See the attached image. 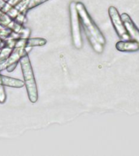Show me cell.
Here are the masks:
<instances>
[{
    "instance_id": "obj_1",
    "label": "cell",
    "mask_w": 139,
    "mask_h": 156,
    "mask_svg": "<svg viewBox=\"0 0 139 156\" xmlns=\"http://www.w3.org/2000/svg\"><path fill=\"white\" fill-rule=\"evenodd\" d=\"M76 7L80 18V25L85 31L86 37L91 44L93 49L97 53L101 54L103 51V46L106 43L104 36L90 17L85 5L82 2H77Z\"/></svg>"
},
{
    "instance_id": "obj_2",
    "label": "cell",
    "mask_w": 139,
    "mask_h": 156,
    "mask_svg": "<svg viewBox=\"0 0 139 156\" xmlns=\"http://www.w3.org/2000/svg\"><path fill=\"white\" fill-rule=\"evenodd\" d=\"M19 63L21 67L24 86L26 88L29 101L32 103H36L38 100V90H37V86L33 67H32L31 62L29 59V54H26L25 55L23 56L20 58Z\"/></svg>"
},
{
    "instance_id": "obj_3",
    "label": "cell",
    "mask_w": 139,
    "mask_h": 156,
    "mask_svg": "<svg viewBox=\"0 0 139 156\" xmlns=\"http://www.w3.org/2000/svg\"><path fill=\"white\" fill-rule=\"evenodd\" d=\"M77 2L72 1L69 4V15H70L71 24V35L73 40V46L77 49H80L82 47V37L80 32V22L79 15H78L77 7Z\"/></svg>"
},
{
    "instance_id": "obj_4",
    "label": "cell",
    "mask_w": 139,
    "mask_h": 156,
    "mask_svg": "<svg viewBox=\"0 0 139 156\" xmlns=\"http://www.w3.org/2000/svg\"><path fill=\"white\" fill-rule=\"evenodd\" d=\"M0 23L7 29L19 34L21 36V38H26L30 36L31 30L28 27L24 26V24L17 23L12 17H10L8 15L2 12L1 9H0Z\"/></svg>"
},
{
    "instance_id": "obj_5",
    "label": "cell",
    "mask_w": 139,
    "mask_h": 156,
    "mask_svg": "<svg viewBox=\"0 0 139 156\" xmlns=\"http://www.w3.org/2000/svg\"><path fill=\"white\" fill-rule=\"evenodd\" d=\"M108 14H109L110 19L112 23V25L114 27L115 30L118 34V36L122 40H130L129 34L127 33L125 27L124 25L123 20H122L120 15L118 12L117 9L113 6H111L108 8Z\"/></svg>"
},
{
    "instance_id": "obj_6",
    "label": "cell",
    "mask_w": 139,
    "mask_h": 156,
    "mask_svg": "<svg viewBox=\"0 0 139 156\" xmlns=\"http://www.w3.org/2000/svg\"><path fill=\"white\" fill-rule=\"evenodd\" d=\"M28 54L26 48H15L10 56L5 61L0 63V72L7 70L8 73H12L16 69L20 58Z\"/></svg>"
},
{
    "instance_id": "obj_7",
    "label": "cell",
    "mask_w": 139,
    "mask_h": 156,
    "mask_svg": "<svg viewBox=\"0 0 139 156\" xmlns=\"http://www.w3.org/2000/svg\"><path fill=\"white\" fill-rule=\"evenodd\" d=\"M47 42L45 38L42 37H26V38H18L15 41V48L29 49L35 46H45Z\"/></svg>"
},
{
    "instance_id": "obj_8",
    "label": "cell",
    "mask_w": 139,
    "mask_h": 156,
    "mask_svg": "<svg viewBox=\"0 0 139 156\" xmlns=\"http://www.w3.org/2000/svg\"><path fill=\"white\" fill-rule=\"evenodd\" d=\"M0 9L7 15H8L10 17H12V19L19 24H24L26 21V18L23 17L20 14V12L16 8V7L9 4L5 0H0Z\"/></svg>"
},
{
    "instance_id": "obj_9",
    "label": "cell",
    "mask_w": 139,
    "mask_h": 156,
    "mask_svg": "<svg viewBox=\"0 0 139 156\" xmlns=\"http://www.w3.org/2000/svg\"><path fill=\"white\" fill-rule=\"evenodd\" d=\"M120 17H121L122 20H123L125 29H126L130 39H132L133 41H137L139 45V29L137 28L134 21L132 20L130 16L127 13L121 14Z\"/></svg>"
},
{
    "instance_id": "obj_10",
    "label": "cell",
    "mask_w": 139,
    "mask_h": 156,
    "mask_svg": "<svg viewBox=\"0 0 139 156\" xmlns=\"http://www.w3.org/2000/svg\"><path fill=\"white\" fill-rule=\"evenodd\" d=\"M116 48L119 51L122 52H134L139 50L138 43L135 41H130V40H122L116 44Z\"/></svg>"
},
{
    "instance_id": "obj_11",
    "label": "cell",
    "mask_w": 139,
    "mask_h": 156,
    "mask_svg": "<svg viewBox=\"0 0 139 156\" xmlns=\"http://www.w3.org/2000/svg\"><path fill=\"white\" fill-rule=\"evenodd\" d=\"M0 85L12 88H22L24 86V80L20 79L10 77L0 74Z\"/></svg>"
},
{
    "instance_id": "obj_12",
    "label": "cell",
    "mask_w": 139,
    "mask_h": 156,
    "mask_svg": "<svg viewBox=\"0 0 139 156\" xmlns=\"http://www.w3.org/2000/svg\"><path fill=\"white\" fill-rule=\"evenodd\" d=\"M29 2L30 0H20L16 5H15V7L18 10V12H20V14L23 17L26 18L27 12H28V7H29Z\"/></svg>"
},
{
    "instance_id": "obj_13",
    "label": "cell",
    "mask_w": 139,
    "mask_h": 156,
    "mask_svg": "<svg viewBox=\"0 0 139 156\" xmlns=\"http://www.w3.org/2000/svg\"><path fill=\"white\" fill-rule=\"evenodd\" d=\"M12 30L7 29L0 23V37H2V39L8 38L12 35Z\"/></svg>"
},
{
    "instance_id": "obj_14",
    "label": "cell",
    "mask_w": 139,
    "mask_h": 156,
    "mask_svg": "<svg viewBox=\"0 0 139 156\" xmlns=\"http://www.w3.org/2000/svg\"><path fill=\"white\" fill-rule=\"evenodd\" d=\"M46 1H48V0H30V2H29V7H28V10H31L34 7H37L39 5L42 4L44 2H46Z\"/></svg>"
},
{
    "instance_id": "obj_15",
    "label": "cell",
    "mask_w": 139,
    "mask_h": 156,
    "mask_svg": "<svg viewBox=\"0 0 139 156\" xmlns=\"http://www.w3.org/2000/svg\"><path fill=\"white\" fill-rule=\"evenodd\" d=\"M7 99V94L5 91V86L2 85H0V103L2 104L6 102Z\"/></svg>"
},
{
    "instance_id": "obj_16",
    "label": "cell",
    "mask_w": 139,
    "mask_h": 156,
    "mask_svg": "<svg viewBox=\"0 0 139 156\" xmlns=\"http://www.w3.org/2000/svg\"><path fill=\"white\" fill-rule=\"evenodd\" d=\"M20 1V0H7V2H8L9 4L12 5V6H15V5H16Z\"/></svg>"
},
{
    "instance_id": "obj_17",
    "label": "cell",
    "mask_w": 139,
    "mask_h": 156,
    "mask_svg": "<svg viewBox=\"0 0 139 156\" xmlns=\"http://www.w3.org/2000/svg\"><path fill=\"white\" fill-rule=\"evenodd\" d=\"M3 41H4V40H3V39H2V37H0V48L2 47V44H3Z\"/></svg>"
}]
</instances>
